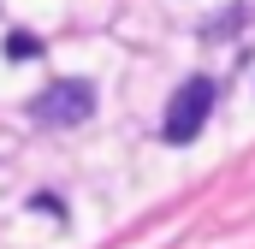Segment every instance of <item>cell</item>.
Instances as JSON below:
<instances>
[{
    "label": "cell",
    "mask_w": 255,
    "mask_h": 249,
    "mask_svg": "<svg viewBox=\"0 0 255 249\" xmlns=\"http://www.w3.org/2000/svg\"><path fill=\"white\" fill-rule=\"evenodd\" d=\"M208 113H214V83H208V77H190V83H178V89H172L166 119H160V136H166L172 148H184V142L202 136Z\"/></svg>",
    "instance_id": "1"
},
{
    "label": "cell",
    "mask_w": 255,
    "mask_h": 249,
    "mask_svg": "<svg viewBox=\"0 0 255 249\" xmlns=\"http://www.w3.org/2000/svg\"><path fill=\"white\" fill-rule=\"evenodd\" d=\"M36 124H48V130H65V124H83L95 113V83L89 77H60V83H48L42 95H36Z\"/></svg>",
    "instance_id": "2"
},
{
    "label": "cell",
    "mask_w": 255,
    "mask_h": 249,
    "mask_svg": "<svg viewBox=\"0 0 255 249\" xmlns=\"http://www.w3.org/2000/svg\"><path fill=\"white\" fill-rule=\"evenodd\" d=\"M36 54H42V42H36V36H30V30H12V36H6V60H36Z\"/></svg>",
    "instance_id": "3"
}]
</instances>
